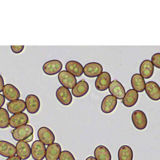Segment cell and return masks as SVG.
Instances as JSON below:
<instances>
[{"label":"cell","mask_w":160,"mask_h":160,"mask_svg":"<svg viewBox=\"0 0 160 160\" xmlns=\"http://www.w3.org/2000/svg\"><path fill=\"white\" fill-rule=\"evenodd\" d=\"M16 154L22 160H25L31 156V148L27 142L23 141H19L17 143Z\"/></svg>","instance_id":"5bb4252c"},{"label":"cell","mask_w":160,"mask_h":160,"mask_svg":"<svg viewBox=\"0 0 160 160\" xmlns=\"http://www.w3.org/2000/svg\"><path fill=\"white\" fill-rule=\"evenodd\" d=\"M29 118L24 112H19L12 115L10 118L9 125L12 128H16L22 125L27 124Z\"/></svg>","instance_id":"2e32d148"},{"label":"cell","mask_w":160,"mask_h":160,"mask_svg":"<svg viewBox=\"0 0 160 160\" xmlns=\"http://www.w3.org/2000/svg\"><path fill=\"white\" fill-rule=\"evenodd\" d=\"M117 99L112 95L105 97L102 102L101 108L102 112L108 114L111 113L117 106Z\"/></svg>","instance_id":"7c38bea8"},{"label":"cell","mask_w":160,"mask_h":160,"mask_svg":"<svg viewBox=\"0 0 160 160\" xmlns=\"http://www.w3.org/2000/svg\"><path fill=\"white\" fill-rule=\"evenodd\" d=\"M59 160H76L73 154L68 151H63L61 152L59 156Z\"/></svg>","instance_id":"83f0119b"},{"label":"cell","mask_w":160,"mask_h":160,"mask_svg":"<svg viewBox=\"0 0 160 160\" xmlns=\"http://www.w3.org/2000/svg\"><path fill=\"white\" fill-rule=\"evenodd\" d=\"M95 158L97 160H111V153L108 149L102 145L98 146L94 152Z\"/></svg>","instance_id":"d4e9b609"},{"label":"cell","mask_w":160,"mask_h":160,"mask_svg":"<svg viewBox=\"0 0 160 160\" xmlns=\"http://www.w3.org/2000/svg\"><path fill=\"white\" fill-rule=\"evenodd\" d=\"M89 86L88 83L82 79L76 84L72 89V93L75 97L81 98L88 92Z\"/></svg>","instance_id":"d6986e66"},{"label":"cell","mask_w":160,"mask_h":160,"mask_svg":"<svg viewBox=\"0 0 160 160\" xmlns=\"http://www.w3.org/2000/svg\"><path fill=\"white\" fill-rule=\"evenodd\" d=\"M103 68L100 63L92 62L88 63L83 68V73L87 77L94 78L102 72Z\"/></svg>","instance_id":"52a82bcc"},{"label":"cell","mask_w":160,"mask_h":160,"mask_svg":"<svg viewBox=\"0 0 160 160\" xmlns=\"http://www.w3.org/2000/svg\"><path fill=\"white\" fill-rule=\"evenodd\" d=\"M131 86L133 89L137 92H142L145 90V80L140 74L136 73L133 75L131 79Z\"/></svg>","instance_id":"cb8c5ba5"},{"label":"cell","mask_w":160,"mask_h":160,"mask_svg":"<svg viewBox=\"0 0 160 160\" xmlns=\"http://www.w3.org/2000/svg\"><path fill=\"white\" fill-rule=\"evenodd\" d=\"M9 114L8 111L5 108H0V128H8L9 125Z\"/></svg>","instance_id":"4316f807"},{"label":"cell","mask_w":160,"mask_h":160,"mask_svg":"<svg viewBox=\"0 0 160 160\" xmlns=\"http://www.w3.org/2000/svg\"><path fill=\"white\" fill-rule=\"evenodd\" d=\"M8 111L12 114L22 112L25 110V102L23 100L18 99L10 102L7 103Z\"/></svg>","instance_id":"ffe728a7"},{"label":"cell","mask_w":160,"mask_h":160,"mask_svg":"<svg viewBox=\"0 0 160 160\" xmlns=\"http://www.w3.org/2000/svg\"><path fill=\"white\" fill-rule=\"evenodd\" d=\"M56 97L60 103L65 106H68L72 102V96L68 88L60 87L56 91Z\"/></svg>","instance_id":"9c48e42d"},{"label":"cell","mask_w":160,"mask_h":160,"mask_svg":"<svg viewBox=\"0 0 160 160\" xmlns=\"http://www.w3.org/2000/svg\"><path fill=\"white\" fill-rule=\"evenodd\" d=\"M46 147L39 140L34 141L32 145L31 154L34 160H43L45 158Z\"/></svg>","instance_id":"5b68a950"},{"label":"cell","mask_w":160,"mask_h":160,"mask_svg":"<svg viewBox=\"0 0 160 160\" xmlns=\"http://www.w3.org/2000/svg\"><path fill=\"white\" fill-rule=\"evenodd\" d=\"M62 152L61 145L57 143H53L47 147L45 152L46 160H58Z\"/></svg>","instance_id":"e0dca14e"},{"label":"cell","mask_w":160,"mask_h":160,"mask_svg":"<svg viewBox=\"0 0 160 160\" xmlns=\"http://www.w3.org/2000/svg\"><path fill=\"white\" fill-rule=\"evenodd\" d=\"M145 91L149 98L154 101L159 100L160 99V89L158 83L150 81L145 85Z\"/></svg>","instance_id":"4fadbf2b"},{"label":"cell","mask_w":160,"mask_h":160,"mask_svg":"<svg viewBox=\"0 0 160 160\" xmlns=\"http://www.w3.org/2000/svg\"><path fill=\"white\" fill-rule=\"evenodd\" d=\"M58 80L63 87L72 89L77 83L76 77L67 71H62L58 74Z\"/></svg>","instance_id":"277c9868"},{"label":"cell","mask_w":160,"mask_h":160,"mask_svg":"<svg viewBox=\"0 0 160 160\" xmlns=\"http://www.w3.org/2000/svg\"><path fill=\"white\" fill-rule=\"evenodd\" d=\"M154 71V66L150 60H145L141 63L140 73L143 78H150L153 75Z\"/></svg>","instance_id":"603a6c76"},{"label":"cell","mask_w":160,"mask_h":160,"mask_svg":"<svg viewBox=\"0 0 160 160\" xmlns=\"http://www.w3.org/2000/svg\"><path fill=\"white\" fill-rule=\"evenodd\" d=\"M63 68V64L58 60H52L45 62L43 66V72L49 76L56 75L61 72Z\"/></svg>","instance_id":"3957f363"},{"label":"cell","mask_w":160,"mask_h":160,"mask_svg":"<svg viewBox=\"0 0 160 160\" xmlns=\"http://www.w3.org/2000/svg\"><path fill=\"white\" fill-rule=\"evenodd\" d=\"M16 154L15 146L10 142L0 141V155L5 158H10Z\"/></svg>","instance_id":"ac0fdd59"},{"label":"cell","mask_w":160,"mask_h":160,"mask_svg":"<svg viewBox=\"0 0 160 160\" xmlns=\"http://www.w3.org/2000/svg\"><path fill=\"white\" fill-rule=\"evenodd\" d=\"M133 152L132 148L127 145H123L119 148L118 154V160H133Z\"/></svg>","instance_id":"484cf974"},{"label":"cell","mask_w":160,"mask_h":160,"mask_svg":"<svg viewBox=\"0 0 160 160\" xmlns=\"http://www.w3.org/2000/svg\"><path fill=\"white\" fill-rule=\"evenodd\" d=\"M37 135L39 141L46 146L53 144L56 139L53 132L46 127H42L39 128L38 131Z\"/></svg>","instance_id":"8992f818"},{"label":"cell","mask_w":160,"mask_h":160,"mask_svg":"<svg viewBox=\"0 0 160 160\" xmlns=\"http://www.w3.org/2000/svg\"><path fill=\"white\" fill-rule=\"evenodd\" d=\"M33 135H32L30 136V137H28V139H27L26 140H25L24 142H27V143L31 142V141H32V140H33Z\"/></svg>","instance_id":"836d02e7"},{"label":"cell","mask_w":160,"mask_h":160,"mask_svg":"<svg viewBox=\"0 0 160 160\" xmlns=\"http://www.w3.org/2000/svg\"><path fill=\"white\" fill-rule=\"evenodd\" d=\"M108 90L112 95L118 99H123L125 95V90L121 82L117 80H114L111 82Z\"/></svg>","instance_id":"8fae6325"},{"label":"cell","mask_w":160,"mask_h":160,"mask_svg":"<svg viewBox=\"0 0 160 160\" xmlns=\"http://www.w3.org/2000/svg\"><path fill=\"white\" fill-rule=\"evenodd\" d=\"M65 68L67 71L72 74L75 77H81L83 73L82 65L77 61H69L66 64Z\"/></svg>","instance_id":"7402d4cb"},{"label":"cell","mask_w":160,"mask_h":160,"mask_svg":"<svg viewBox=\"0 0 160 160\" xmlns=\"http://www.w3.org/2000/svg\"><path fill=\"white\" fill-rule=\"evenodd\" d=\"M12 50L15 54H19L23 51L24 48V45L22 46H11Z\"/></svg>","instance_id":"f546056e"},{"label":"cell","mask_w":160,"mask_h":160,"mask_svg":"<svg viewBox=\"0 0 160 160\" xmlns=\"http://www.w3.org/2000/svg\"><path fill=\"white\" fill-rule=\"evenodd\" d=\"M132 123L135 128L139 130L146 129L148 126V118L144 112L136 110L132 112L131 116Z\"/></svg>","instance_id":"7a4b0ae2"},{"label":"cell","mask_w":160,"mask_h":160,"mask_svg":"<svg viewBox=\"0 0 160 160\" xmlns=\"http://www.w3.org/2000/svg\"><path fill=\"white\" fill-rule=\"evenodd\" d=\"M3 95L8 101H12L20 98V93L18 89L11 84H7L2 90Z\"/></svg>","instance_id":"9a60e30c"},{"label":"cell","mask_w":160,"mask_h":160,"mask_svg":"<svg viewBox=\"0 0 160 160\" xmlns=\"http://www.w3.org/2000/svg\"><path fill=\"white\" fill-rule=\"evenodd\" d=\"M139 98V94L134 89H129L125 94L122 100V103L126 107L130 108L135 106Z\"/></svg>","instance_id":"44dd1931"},{"label":"cell","mask_w":160,"mask_h":160,"mask_svg":"<svg viewBox=\"0 0 160 160\" xmlns=\"http://www.w3.org/2000/svg\"><path fill=\"white\" fill-rule=\"evenodd\" d=\"M152 63L156 68H160V53H156L152 57Z\"/></svg>","instance_id":"f1b7e54d"},{"label":"cell","mask_w":160,"mask_h":160,"mask_svg":"<svg viewBox=\"0 0 160 160\" xmlns=\"http://www.w3.org/2000/svg\"><path fill=\"white\" fill-rule=\"evenodd\" d=\"M5 102V98L2 94H0V108L4 105Z\"/></svg>","instance_id":"1f68e13d"},{"label":"cell","mask_w":160,"mask_h":160,"mask_svg":"<svg viewBox=\"0 0 160 160\" xmlns=\"http://www.w3.org/2000/svg\"><path fill=\"white\" fill-rule=\"evenodd\" d=\"M13 138L15 141H23L33 135V129L29 124H25L15 128L11 132Z\"/></svg>","instance_id":"6da1fadb"},{"label":"cell","mask_w":160,"mask_h":160,"mask_svg":"<svg viewBox=\"0 0 160 160\" xmlns=\"http://www.w3.org/2000/svg\"><path fill=\"white\" fill-rule=\"evenodd\" d=\"M25 104L27 110L30 114L37 113L40 109V100L35 95H28L26 98Z\"/></svg>","instance_id":"30bf717a"},{"label":"cell","mask_w":160,"mask_h":160,"mask_svg":"<svg viewBox=\"0 0 160 160\" xmlns=\"http://www.w3.org/2000/svg\"><path fill=\"white\" fill-rule=\"evenodd\" d=\"M85 160H97L95 158H94L93 157H88V158H87Z\"/></svg>","instance_id":"e575fe53"},{"label":"cell","mask_w":160,"mask_h":160,"mask_svg":"<svg viewBox=\"0 0 160 160\" xmlns=\"http://www.w3.org/2000/svg\"><path fill=\"white\" fill-rule=\"evenodd\" d=\"M6 160H22L20 158H19L18 156H13V157L8 158Z\"/></svg>","instance_id":"d6a6232c"},{"label":"cell","mask_w":160,"mask_h":160,"mask_svg":"<svg viewBox=\"0 0 160 160\" xmlns=\"http://www.w3.org/2000/svg\"><path fill=\"white\" fill-rule=\"evenodd\" d=\"M4 87V82L3 78L0 74V92L2 91Z\"/></svg>","instance_id":"4dcf8cb0"},{"label":"cell","mask_w":160,"mask_h":160,"mask_svg":"<svg viewBox=\"0 0 160 160\" xmlns=\"http://www.w3.org/2000/svg\"><path fill=\"white\" fill-rule=\"evenodd\" d=\"M111 82V75L108 72H102L98 76L95 82L96 88L99 91H105L108 89Z\"/></svg>","instance_id":"ba28073f"}]
</instances>
